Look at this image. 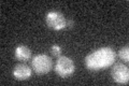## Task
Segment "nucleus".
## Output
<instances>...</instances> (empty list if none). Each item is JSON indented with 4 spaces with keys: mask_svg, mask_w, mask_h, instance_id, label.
Segmentation results:
<instances>
[{
    "mask_svg": "<svg viewBox=\"0 0 129 86\" xmlns=\"http://www.w3.org/2000/svg\"><path fill=\"white\" fill-rule=\"evenodd\" d=\"M116 58V53L112 47H101L98 48L85 58V65L88 70L99 71L112 66Z\"/></svg>",
    "mask_w": 129,
    "mask_h": 86,
    "instance_id": "nucleus-1",
    "label": "nucleus"
},
{
    "mask_svg": "<svg viewBox=\"0 0 129 86\" xmlns=\"http://www.w3.org/2000/svg\"><path fill=\"white\" fill-rule=\"evenodd\" d=\"M52 68H53V63L50 56L46 54H38L36 55L31 60V69L37 74H46Z\"/></svg>",
    "mask_w": 129,
    "mask_h": 86,
    "instance_id": "nucleus-2",
    "label": "nucleus"
},
{
    "mask_svg": "<svg viewBox=\"0 0 129 86\" xmlns=\"http://www.w3.org/2000/svg\"><path fill=\"white\" fill-rule=\"evenodd\" d=\"M55 72L61 77H68L73 74L75 71V65L70 57L59 56L56 60V65L54 68Z\"/></svg>",
    "mask_w": 129,
    "mask_h": 86,
    "instance_id": "nucleus-3",
    "label": "nucleus"
},
{
    "mask_svg": "<svg viewBox=\"0 0 129 86\" xmlns=\"http://www.w3.org/2000/svg\"><path fill=\"white\" fill-rule=\"evenodd\" d=\"M45 23L48 28L56 31L67 28V18L57 11H51L45 15Z\"/></svg>",
    "mask_w": 129,
    "mask_h": 86,
    "instance_id": "nucleus-4",
    "label": "nucleus"
},
{
    "mask_svg": "<svg viewBox=\"0 0 129 86\" xmlns=\"http://www.w3.org/2000/svg\"><path fill=\"white\" fill-rule=\"evenodd\" d=\"M112 77L114 82L118 84H127L129 81V70L128 67L122 63H116L112 69Z\"/></svg>",
    "mask_w": 129,
    "mask_h": 86,
    "instance_id": "nucleus-5",
    "label": "nucleus"
},
{
    "mask_svg": "<svg viewBox=\"0 0 129 86\" xmlns=\"http://www.w3.org/2000/svg\"><path fill=\"white\" fill-rule=\"evenodd\" d=\"M13 76L18 81L28 80L31 76V69L25 64H18L13 69Z\"/></svg>",
    "mask_w": 129,
    "mask_h": 86,
    "instance_id": "nucleus-6",
    "label": "nucleus"
},
{
    "mask_svg": "<svg viewBox=\"0 0 129 86\" xmlns=\"http://www.w3.org/2000/svg\"><path fill=\"white\" fill-rule=\"evenodd\" d=\"M15 58L19 61L26 63L31 58V50L25 45L17 46L15 48Z\"/></svg>",
    "mask_w": 129,
    "mask_h": 86,
    "instance_id": "nucleus-7",
    "label": "nucleus"
},
{
    "mask_svg": "<svg viewBox=\"0 0 129 86\" xmlns=\"http://www.w3.org/2000/svg\"><path fill=\"white\" fill-rule=\"evenodd\" d=\"M118 56L120 59H123L125 61L129 60V48L128 46H124L118 51Z\"/></svg>",
    "mask_w": 129,
    "mask_h": 86,
    "instance_id": "nucleus-8",
    "label": "nucleus"
},
{
    "mask_svg": "<svg viewBox=\"0 0 129 86\" xmlns=\"http://www.w3.org/2000/svg\"><path fill=\"white\" fill-rule=\"evenodd\" d=\"M51 53H52L53 56L59 57L60 54H61V47H60L59 45H57V44H55V45H53L51 47Z\"/></svg>",
    "mask_w": 129,
    "mask_h": 86,
    "instance_id": "nucleus-9",
    "label": "nucleus"
},
{
    "mask_svg": "<svg viewBox=\"0 0 129 86\" xmlns=\"http://www.w3.org/2000/svg\"><path fill=\"white\" fill-rule=\"evenodd\" d=\"M74 27V22L72 19H67V28H73Z\"/></svg>",
    "mask_w": 129,
    "mask_h": 86,
    "instance_id": "nucleus-10",
    "label": "nucleus"
}]
</instances>
